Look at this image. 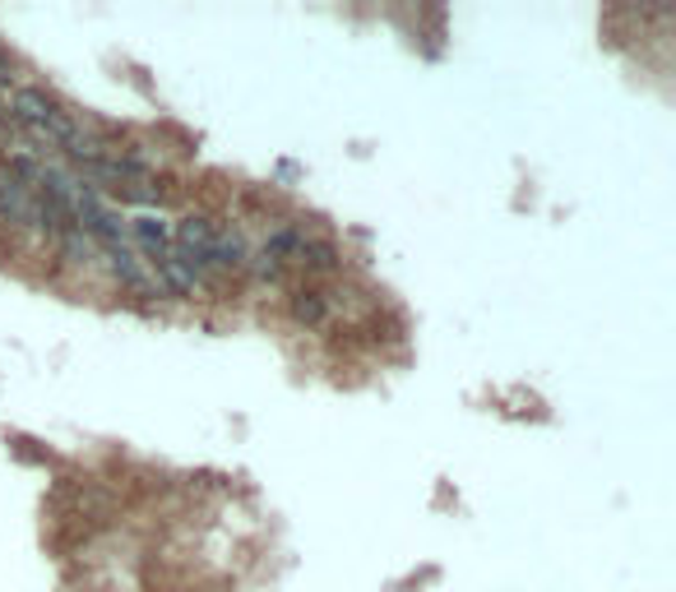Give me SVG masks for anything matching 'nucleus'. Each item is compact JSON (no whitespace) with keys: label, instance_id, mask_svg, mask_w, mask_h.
I'll return each instance as SVG.
<instances>
[{"label":"nucleus","instance_id":"obj_1","mask_svg":"<svg viewBox=\"0 0 676 592\" xmlns=\"http://www.w3.org/2000/svg\"><path fill=\"white\" fill-rule=\"evenodd\" d=\"M0 223L43 232V204H37L33 186H24V181H19V176H10L5 167H0Z\"/></svg>","mask_w":676,"mask_h":592},{"label":"nucleus","instance_id":"obj_2","mask_svg":"<svg viewBox=\"0 0 676 592\" xmlns=\"http://www.w3.org/2000/svg\"><path fill=\"white\" fill-rule=\"evenodd\" d=\"M149 273H153V283H158V292H171V296H200L204 292V279L195 273V264L186 260V254L177 250H163V254H153L149 260Z\"/></svg>","mask_w":676,"mask_h":592},{"label":"nucleus","instance_id":"obj_3","mask_svg":"<svg viewBox=\"0 0 676 592\" xmlns=\"http://www.w3.org/2000/svg\"><path fill=\"white\" fill-rule=\"evenodd\" d=\"M5 103H10V121H19L28 134L47 130V126H51V116L61 111V103H56V97H51L47 88H33V84L10 88V93H5Z\"/></svg>","mask_w":676,"mask_h":592},{"label":"nucleus","instance_id":"obj_4","mask_svg":"<svg viewBox=\"0 0 676 592\" xmlns=\"http://www.w3.org/2000/svg\"><path fill=\"white\" fill-rule=\"evenodd\" d=\"M214 236H218V223L209 213H186L181 223H171V250L186 254V260H204Z\"/></svg>","mask_w":676,"mask_h":592},{"label":"nucleus","instance_id":"obj_5","mask_svg":"<svg viewBox=\"0 0 676 592\" xmlns=\"http://www.w3.org/2000/svg\"><path fill=\"white\" fill-rule=\"evenodd\" d=\"M107 269H111L130 292L158 296V283H153V273H149V260H140V254H134L130 246H111V250H107Z\"/></svg>","mask_w":676,"mask_h":592},{"label":"nucleus","instance_id":"obj_6","mask_svg":"<svg viewBox=\"0 0 676 592\" xmlns=\"http://www.w3.org/2000/svg\"><path fill=\"white\" fill-rule=\"evenodd\" d=\"M330 296H324L320 287H293L287 292V315L301 324V329H320V324H330Z\"/></svg>","mask_w":676,"mask_h":592},{"label":"nucleus","instance_id":"obj_7","mask_svg":"<svg viewBox=\"0 0 676 592\" xmlns=\"http://www.w3.org/2000/svg\"><path fill=\"white\" fill-rule=\"evenodd\" d=\"M297 264L311 273V279H334V273H343V250L334 241H324V236H306Z\"/></svg>","mask_w":676,"mask_h":592},{"label":"nucleus","instance_id":"obj_8","mask_svg":"<svg viewBox=\"0 0 676 592\" xmlns=\"http://www.w3.org/2000/svg\"><path fill=\"white\" fill-rule=\"evenodd\" d=\"M130 232H134V241L149 250V260H153V254H163V250H171V223L163 218V213H140V218L130 223Z\"/></svg>","mask_w":676,"mask_h":592},{"label":"nucleus","instance_id":"obj_9","mask_svg":"<svg viewBox=\"0 0 676 592\" xmlns=\"http://www.w3.org/2000/svg\"><path fill=\"white\" fill-rule=\"evenodd\" d=\"M246 273L256 283H283L287 279V264H278V260H269L264 250H250V264H246Z\"/></svg>","mask_w":676,"mask_h":592},{"label":"nucleus","instance_id":"obj_10","mask_svg":"<svg viewBox=\"0 0 676 592\" xmlns=\"http://www.w3.org/2000/svg\"><path fill=\"white\" fill-rule=\"evenodd\" d=\"M10 84H14V66L0 56V93H10Z\"/></svg>","mask_w":676,"mask_h":592},{"label":"nucleus","instance_id":"obj_11","mask_svg":"<svg viewBox=\"0 0 676 592\" xmlns=\"http://www.w3.org/2000/svg\"><path fill=\"white\" fill-rule=\"evenodd\" d=\"M0 130H5V111H0Z\"/></svg>","mask_w":676,"mask_h":592}]
</instances>
